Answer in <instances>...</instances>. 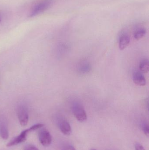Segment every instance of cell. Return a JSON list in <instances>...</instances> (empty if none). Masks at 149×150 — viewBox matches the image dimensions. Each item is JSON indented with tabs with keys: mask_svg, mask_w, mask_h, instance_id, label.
<instances>
[{
	"mask_svg": "<svg viewBox=\"0 0 149 150\" xmlns=\"http://www.w3.org/2000/svg\"><path fill=\"white\" fill-rule=\"evenodd\" d=\"M43 126L44 124H41V123H38V124H35V125L31 126L29 129V130L30 132L34 131V130H36V129L43 127Z\"/></svg>",
	"mask_w": 149,
	"mask_h": 150,
	"instance_id": "obj_12",
	"label": "cell"
},
{
	"mask_svg": "<svg viewBox=\"0 0 149 150\" xmlns=\"http://www.w3.org/2000/svg\"><path fill=\"white\" fill-rule=\"evenodd\" d=\"M90 150H97L95 149H91Z\"/></svg>",
	"mask_w": 149,
	"mask_h": 150,
	"instance_id": "obj_17",
	"label": "cell"
},
{
	"mask_svg": "<svg viewBox=\"0 0 149 150\" xmlns=\"http://www.w3.org/2000/svg\"><path fill=\"white\" fill-rule=\"evenodd\" d=\"M130 38L127 34H123L120 37L119 47L121 50L125 49L130 43Z\"/></svg>",
	"mask_w": 149,
	"mask_h": 150,
	"instance_id": "obj_8",
	"label": "cell"
},
{
	"mask_svg": "<svg viewBox=\"0 0 149 150\" xmlns=\"http://www.w3.org/2000/svg\"><path fill=\"white\" fill-rule=\"evenodd\" d=\"M53 0H43L36 4L31 11L30 17L36 16L46 11L52 4Z\"/></svg>",
	"mask_w": 149,
	"mask_h": 150,
	"instance_id": "obj_1",
	"label": "cell"
},
{
	"mask_svg": "<svg viewBox=\"0 0 149 150\" xmlns=\"http://www.w3.org/2000/svg\"><path fill=\"white\" fill-rule=\"evenodd\" d=\"M143 129L144 134L147 137H149V125L148 124H144L143 126Z\"/></svg>",
	"mask_w": 149,
	"mask_h": 150,
	"instance_id": "obj_13",
	"label": "cell"
},
{
	"mask_svg": "<svg viewBox=\"0 0 149 150\" xmlns=\"http://www.w3.org/2000/svg\"><path fill=\"white\" fill-rule=\"evenodd\" d=\"M72 111L75 118L80 122H84L87 119V115L85 109L78 103H75L73 104Z\"/></svg>",
	"mask_w": 149,
	"mask_h": 150,
	"instance_id": "obj_3",
	"label": "cell"
},
{
	"mask_svg": "<svg viewBox=\"0 0 149 150\" xmlns=\"http://www.w3.org/2000/svg\"><path fill=\"white\" fill-rule=\"evenodd\" d=\"M63 150H76L72 146H68L66 147Z\"/></svg>",
	"mask_w": 149,
	"mask_h": 150,
	"instance_id": "obj_16",
	"label": "cell"
},
{
	"mask_svg": "<svg viewBox=\"0 0 149 150\" xmlns=\"http://www.w3.org/2000/svg\"><path fill=\"white\" fill-rule=\"evenodd\" d=\"M29 132H30L29 129L24 130L18 136L15 137L14 139L10 141L7 144V147H11V146H14V145H17V144L25 142L26 141V138H27V135Z\"/></svg>",
	"mask_w": 149,
	"mask_h": 150,
	"instance_id": "obj_5",
	"label": "cell"
},
{
	"mask_svg": "<svg viewBox=\"0 0 149 150\" xmlns=\"http://www.w3.org/2000/svg\"><path fill=\"white\" fill-rule=\"evenodd\" d=\"M24 150H39L32 144H27L24 147Z\"/></svg>",
	"mask_w": 149,
	"mask_h": 150,
	"instance_id": "obj_14",
	"label": "cell"
},
{
	"mask_svg": "<svg viewBox=\"0 0 149 150\" xmlns=\"http://www.w3.org/2000/svg\"><path fill=\"white\" fill-rule=\"evenodd\" d=\"M17 112L21 126L23 127L26 126L29 121V112L27 106L24 104H20L17 106Z\"/></svg>",
	"mask_w": 149,
	"mask_h": 150,
	"instance_id": "obj_2",
	"label": "cell"
},
{
	"mask_svg": "<svg viewBox=\"0 0 149 150\" xmlns=\"http://www.w3.org/2000/svg\"><path fill=\"white\" fill-rule=\"evenodd\" d=\"M135 147L136 150H145L143 146L139 143H136Z\"/></svg>",
	"mask_w": 149,
	"mask_h": 150,
	"instance_id": "obj_15",
	"label": "cell"
},
{
	"mask_svg": "<svg viewBox=\"0 0 149 150\" xmlns=\"http://www.w3.org/2000/svg\"><path fill=\"white\" fill-rule=\"evenodd\" d=\"M0 136L4 140L8 138L9 133L7 124L3 121H0Z\"/></svg>",
	"mask_w": 149,
	"mask_h": 150,
	"instance_id": "obj_9",
	"label": "cell"
},
{
	"mask_svg": "<svg viewBox=\"0 0 149 150\" xmlns=\"http://www.w3.org/2000/svg\"><path fill=\"white\" fill-rule=\"evenodd\" d=\"M1 16H0V22H1Z\"/></svg>",
	"mask_w": 149,
	"mask_h": 150,
	"instance_id": "obj_18",
	"label": "cell"
},
{
	"mask_svg": "<svg viewBox=\"0 0 149 150\" xmlns=\"http://www.w3.org/2000/svg\"><path fill=\"white\" fill-rule=\"evenodd\" d=\"M146 33V31L145 29H141L136 32L134 34V38L136 40L141 39Z\"/></svg>",
	"mask_w": 149,
	"mask_h": 150,
	"instance_id": "obj_11",
	"label": "cell"
},
{
	"mask_svg": "<svg viewBox=\"0 0 149 150\" xmlns=\"http://www.w3.org/2000/svg\"><path fill=\"white\" fill-rule=\"evenodd\" d=\"M59 127L61 132L66 135L69 136L71 134L72 130L71 125L65 120H61L59 122Z\"/></svg>",
	"mask_w": 149,
	"mask_h": 150,
	"instance_id": "obj_7",
	"label": "cell"
},
{
	"mask_svg": "<svg viewBox=\"0 0 149 150\" xmlns=\"http://www.w3.org/2000/svg\"><path fill=\"white\" fill-rule=\"evenodd\" d=\"M133 80L136 84L143 86L146 84V80L142 73L139 71H135L133 73Z\"/></svg>",
	"mask_w": 149,
	"mask_h": 150,
	"instance_id": "obj_6",
	"label": "cell"
},
{
	"mask_svg": "<svg viewBox=\"0 0 149 150\" xmlns=\"http://www.w3.org/2000/svg\"><path fill=\"white\" fill-rule=\"evenodd\" d=\"M141 71L143 73H147L149 70V62L148 59H144L141 61L140 64Z\"/></svg>",
	"mask_w": 149,
	"mask_h": 150,
	"instance_id": "obj_10",
	"label": "cell"
},
{
	"mask_svg": "<svg viewBox=\"0 0 149 150\" xmlns=\"http://www.w3.org/2000/svg\"><path fill=\"white\" fill-rule=\"evenodd\" d=\"M38 138L41 144L44 147L49 146L51 144L52 140L51 135L46 129H43L39 131Z\"/></svg>",
	"mask_w": 149,
	"mask_h": 150,
	"instance_id": "obj_4",
	"label": "cell"
}]
</instances>
